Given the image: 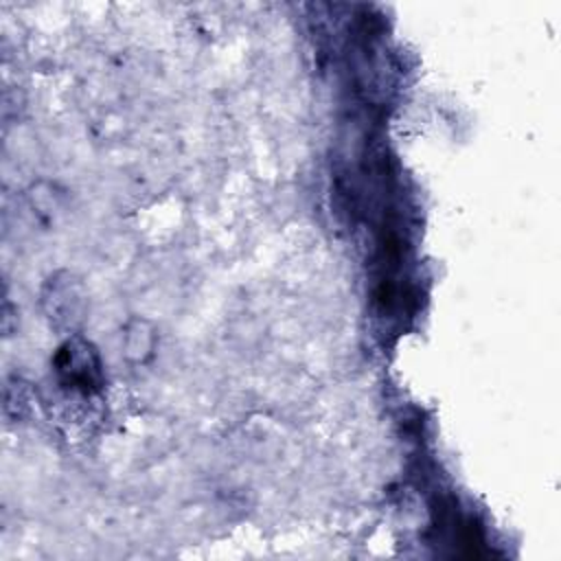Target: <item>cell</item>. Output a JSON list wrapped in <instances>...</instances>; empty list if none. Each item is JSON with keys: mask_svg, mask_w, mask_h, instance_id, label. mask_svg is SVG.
Instances as JSON below:
<instances>
[{"mask_svg": "<svg viewBox=\"0 0 561 561\" xmlns=\"http://www.w3.org/2000/svg\"><path fill=\"white\" fill-rule=\"evenodd\" d=\"M55 368L64 386L79 392H96L103 386V368L96 348L83 337H70L55 357Z\"/></svg>", "mask_w": 561, "mask_h": 561, "instance_id": "cell-1", "label": "cell"}, {"mask_svg": "<svg viewBox=\"0 0 561 561\" xmlns=\"http://www.w3.org/2000/svg\"><path fill=\"white\" fill-rule=\"evenodd\" d=\"M153 342H156V335L147 320L136 318L125 327V355L129 359L145 362L147 357H151Z\"/></svg>", "mask_w": 561, "mask_h": 561, "instance_id": "cell-3", "label": "cell"}, {"mask_svg": "<svg viewBox=\"0 0 561 561\" xmlns=\"http://www.w3.org/2000/svg\"><path fill=\"white\" fill-rule=\"evenodd\" d=\"M42 302H44L48 318L57 327H75L77 322H81L85 294H83L81 283L72 274L64 272V274L53 276L46 283Z\"/></svg>", "mask_w": 561, "mask_h": 561, "instance_id": "cell-2", "label": "cell"}]
</instances>
